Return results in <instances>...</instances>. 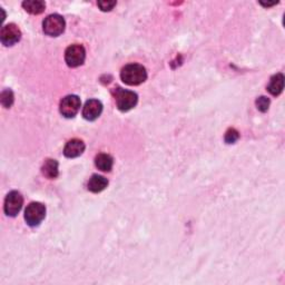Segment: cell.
I'll return each mask as SVG.
<instances>
[{
	"mask_svg": "<svg viewBox=\"0 0 285 285\" xmlns=\"http://www.w3.org/2000/svg\"><path fill=\"white\" fill-rule=\"evenodd\" d=\"M120 78L126 85L137 86L144 83L147 78V71L139 64H129L120 71Z\"/></svg>",
	"mask_w": 285,
	"mask_h": 285,
	"instance_id": "cell-1",
	"label": "cell"
},
{
	"mask_svg": "<svg viewBox=\"0 0 285 285\" xmlns=\"http://www.w3.org/2000/svg\"><path fill=\"white\" fill-rule=\"evenodd\" d=\"M46 216V207L41 203L34 202L27 206L25 211V220L29 226H38Z\"/></svg>",
	"mask_w": 285,
	"mask_h": 285,
	"instance_id": "cell-2",
	"label": "cell"
},
{
	"mask_svg": "<svg viewBox=\"0 0 285 285\" xmlns=\"http://www.w3.org/2000/svg\"><path fill=\"white\" fill-rule=\"evenodd\" d=\"M115 101L119 111L128 112L134 108L138 101L137 94L131 90H126L123 88H117L115 91Z\"/></svg>",
	"mask_w": 285,
	"mask_h": 285,
	"instance_id": "cell-3",
	"label": "cell"
},
{
	"mask_svg": "<svg viewBox=\"0 0 285 285\" xmlns=\"http://www.w3.org/2000/svg\"><path fill=\"white\" fill-rule=\"evenodd\" d=\"M65 27H66L65 19L62 17V16L57 14L48 16L42 23L43 32L51 37H57L59 35H62L65 31Z\"/></svg>",
	"mask_w": 285,
	"mask_h": 285,
	"instance_id": "cell-4",
	"label": "cell"
},
{
	"mask_svg": "<svg viewBox=\"0 0 285 285\" xmlns=\"http://www.w3.org/2000/svg\"><path fill=\"white\" fill-rule=\"evenodd\" d=\"M86 58V51L84 46L75 43V45L69 46L65 52V60L69 67L75 68L79 67L84 64Z\"/></svg>",
	"mask_w": 285,
	"mask_h": 285,
	"instance_id": "cell-5",
	"label": "cell"
},
{
	"mask_svg": "<svg viewBox=\"0 0 285 285\" xmlns=\"http://www.w3.org/2000/svg\"><path fill=\"white\" fill-rule=\"evenodd\" d=\"M80 98L76 95H69L63 98L59 105L60 114L66 118H73L75 117L80 109Z\"/></svg>",
	"mask_w": 285,
	"mask_h": 285,
	"instance_id": "cell-6",
	"label": "cell"
},
{
	"mask_svg": "<svg viewBox=\"0 0 285 285\" xmlns=\"http://www.w3.org/2000/svg\"><path fill=\"white\" fill-rule=\"evenodd\" d=\"M24 204V197L17 191H13L5 200L4 210L8 216H16L20 212Z\"/></svg>",
	"mask_w": 285,
	"mask_h": 285,
	"instance_id": "cell-7",
	"label": "cell"
},
{
	"mask_svg": "<svg viewBox=\"0 0 285 285\" xmlns=\"http://www.w3.org/2000/svg\"><path fill=\"white\" fill-rule=\"evenodd\" d=\"M21 38V31L15 24H8L3 27L0 32V40L5 46H13Z\"/></svg>",
	"mask_w": 285,
	"mask_h": 285,
	"instance_id": "cell-8",
	"label": "cell"
},
{
	"mask_svg": "<svg viewBox=\"0 0 285 285\" xmlns=\"http://www.w3.org/2000/svg\"><path fill=\"white\" fill-rule=\"evenodd\" d=\"M103 112V104L97 100H89L87 101L85 106L83 108V116L86 120H96L101 116Z\"/></svg>",
	"mask_w": 285,
	"mask_h": 285,
	"instance_id": "cell-9",
	"label": "cell"
},
{
	"mask_svg": "<svg viewBox=\"0 0 285 285\" xmlns=\"http://www.w3.org/2000/svg\"><path fill=\"white\" fill-rule=\"evenodd\" d=\"M85 151V144L80 139H71L66 144L64 149V155L68 158H75L83 154Z\"/></svg>",
	"mask_w": 285,
	"mask_h": 285,
	"instance_id": "cell-10",
	"label": "cell"
},
{
	"mask_svg": "<svg viewBox=\"0 0 285 285\" xmlns=\"http://www.w3.org/2000/svg\"><path fill=\"white\" fill-rule=\"evenodd\" d=\"M87 186H88V191H90L91 193H101L108 186V180L106 177L102 176V175L95 174L89 178V182Z\"/></svg>",
	"mask_w": 285,
	"mask_h": 285,
	"instance_id": "cell-11",
	"label": "cell"
},
{
	"mask_svg": "<svg viewBox=\"0 0 285 285\" xmlns=\"http://www.w3.org/2000/svg\"><path fill=\"white\" fill-rule=\"evenodd\" d=\"M284 88V76L283 74L274 75L270 80V84L267 86V90L273 96H278L283 91Z\"/></svg>",
	"mask_w": 285,
	"mask_h": 285,
	"instance_id": "cell-12",
	"label": "cell"
},
{
	"mask_svg": "<svg viewBox=\"0 0 285 285\" xmlns=\"http://www.w3.org/2000/svg\"><path fill=\"white\" fill-rule=\"evenodd\" d=\"M95 165L103 172H111L114 165V160L108 154H100L95 158Z\"/></svg>",
	"mask_w": 285,
	"mask_h": 285,
	"instance_id": "cell-13",
	"label": "cell"
},
{
	"mask_svg": "<svg viewBox=\"0 0 285 285\" xmlns=\"http://www.w3.org/2000/svg\"><path fill=\"white\" fill-rule=\"evenodd\" d=\"M23 7L31 15H39L45 12L46 4L40 0H27L23 3Z\"/></svg>",
	"mask_w": 285,
	"mask_h": 285,
	"instance_id": "cell-14",
	"label": "cell"
},
{
	"mask_svg": "<svg viewBox=\"0 0 285 285\" xmlns=\"http://www.w3.org/2000/svg\"><path fill=\"white\" fill-rule=\"evenodd\" d=\"M41 172L43 176H46L49 179H54L58 176L59 171H58V163L55 160H47L43 163Z\"/></svg>",
	"mask_w": 285,
	"mask_h": 285,
	"instance_id": "cell-15",
	"label": "cell"
},
{
	"mask_svg": "<svg viewBox=\"0 0 285 285\" xmlns=\"http://www.w3.org/2000/svg\"><path fill=\"white\" fill-rule=\"evenodd\" d=\"M0 101H2V104L4 107L9 108L10 106L13 105L14 103V94L13 91L10 89H6L2 92V98H0Z\"/></svg>",
	"mask_w": 285,
	"mask_h": 285,
	"instance_id": "cell-16",
	"label": "cell"
},
{
	"mask_svg": "<svg viewBox=\"0 0 285 285\" xmlns=\"http://www.w3.org/2000/svg\"><path fill=\"white\" fill-rule=\"evenodd\" d=\"M256 107L262 113L267 112L268 107H270V100H268L267 97H264V96L257 98V100H256Z\"/></svg>",
	"mask_w": 285,
	"mask_h": 285,
	"instance_id": "cell-17",
	"label": "cell"
},
{
	"mask_svg": "<svg viewBox=\"0 0 285 285\" xmlns=\"http://www.w3.org/2000/svg\"><path fill=\"white\" fill-rule=\"evenodd\" d=\"M239 137H240V134L236 129L229 128L225 134V141L227 142V144H233V142H235L239 139Z\"/></svg>",
	"mask_w": 285,
	"mask_h": 285,
	"instance_id": "cell-18",
	"label": "cell"
},
{
	"mask_svg": "<svg viewBox=\"0 0 285 285\" xmlns=\"http://www.w3.org/2000/svg\"><path fill=\"white\" fill-rule=\"evenodd\" d=\"M97 5L103 12H111V10L116 6V2H98Z\"/></svg>",
	"mask_w": 285,
	"mask_h": 285,
	"instance_id": "cell-19",
	"label": "cell"
}]
</instances>
